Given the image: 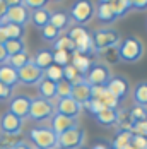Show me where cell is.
Returning a JSON list of instances; mask_svg holds the SVG:
<instances>
[{
	"label": "cell",
	"mask_w": 147,
	"mask_h": 149,
	"mask_svg": "<svg viewBox=\"0 0 147 149\" xmlns=\"http://www.w3.org/2000/svg\"><path fill=\"white\" fill-rule=\"evenodd\" d=\"M91 40H92V50L96 53H103L106 50H111L115 46L120 45L121 38L120 33L113 28H101L91 33Z\"/></svg>",
	"instance_id": "obj_1"
},
{
	"label": "cell",
	"mask_w": 147,
	"mask_h": 149,
	"mask_svg": "<svg viewBox=\"0 0 147 149\" xmlns=\"http://www.w3.org/2000/svg\"><path fill=\"white\" fill-rule=\"evenodd\" d=\"M116 50H118V58L120 60L128 62V63H135L144 55V43L135 36H128V38L120 41Z\"/></svg>",
	"instance_id": "obj_2"
},
{
	"label": "cell",
	"mask_w": 147,
	"mask_h": 149,
	"mask_svg": "<svg viewBox=\"0 0 147 149\" xmlns=\"http://www.w3.org/2000/svg\"><path fill=\"white\" fill-rule=\"evenodd\" d=\"M29 139L38 149H58V135L51 127H34L29 130Z\"/></svg>",
	"instance_id": "obj_3"
},
{
	"label": "cell",
	"mask_w": 147,
	"mask_h": 149,
	"mask_svg": "<svg viewBox=\"0 0 147 149\" xmlns=\"http://www.w3.org/2000/svg\"><path fill=\"white\" fill-rule=\"evenodd\" d=\"M94 14H96V9L91 0H75L69 9V17L77 26H86L94 17Z\"/></svg>",
	"instance_id": "obj_4"
},
{
	"label": "cell",
	"mask_w": 147,
	"mask_h": 149,
	"mask_svg": "<svg viewBox=\"0 0 147 149\" xmlns=\"http://www.w3.org/2000/svg\"><path fill=\"white\" fill-rule=\"evenodd\" d=\"M67 36L70 40H74V43H75V53H80V55L94 53L91 33L86 29V26H72L69 29V34Z\"/></svg>",
	"instance_id": "obj_5"
},
{
	"label": "cell",
	"mask_w": 147,
	"mask_h": 149,
	"mask_svg": "<svg viewBox=\"0 0 147 149\" xmlns=\"http://www.w3.org/2000/svg\"><path fill=\"white\" fill-rule=\"evenodd\" d=\"M57 113L53 101H48L44 98H31V110H29V118L34 122H43L50 120Z\"/></svg>",
	"instance_id": "obj_6"
},
{
	"label": "cell",
	"mask_w": 147,
	"mask_h": 149,
	"mask_svg": "<svg viewBox=\"0 0 147 149\" xmlns=\"http://www.w3.org/2000/svg\"><path fill=\"white\" fill-rule=\"evenodd\" d=\"M19 74V82L24 86H38L41 81L44 79V70H41L31 58L29 63H26L22 69L17 70Z\"/></svg>",
	"instance_id": "obj_7"
},
{
	"label": "cell",
	"mask_w": 147,
	"mask_h": 149,
	"mask_svg": "<svg viewBox=\"0 0 147 149\" xmlns=\"http://www.w3.org/2000/svg\"><path fill=\"white\" fill-rule=\"evenodd\" d=\"M84 79L87 81L89 86H103V88H106V84L111 79V70L104 63H92Z\"/></svg>",
	"instance_id": "obj_8"
},
{
	"label": "cell",
	"mask_w": 147,
	"mask_h": 149,
	"mask_svg": "<svg viewBox=\"0 0 147 149\" xmlns=\"http://www.w3.org/2000/svg\"><path fill=\"white\" fill-rule=\"evenodd\" d=\"M31 21V12L26 5H14V7H7V12L2 19V26H5L7 22H14V24H21L26 26Z\"/></svg>",
	"instance_id": "obj_9"
},
{
	"label": "cell",
	"mask_w": 147,
	"mask_h": 149,
	"mask_svg": "<svg viewBox=\"0 0 147 149\" xmlns=\"http://www.w3.org/2000/svg\"><path fill=\"white\" fill-rule=\"evenodd\" d=\"M84 144V130L80 127L70 129L67 132L58 135V148L60 149H79Z\"/></svg>",
	"instance_id": "obj_10"
},
{
	"label": "cell",
	"mask_w": 147,
	"mask_h": 149,
	"mask_svg": "<svg viewBox=\"0 0 147 149\" xmlns=\"http://www.w3.org/2000/svg\"><path fill=\"white\" fill-rule=\"evenodd\" d=\"M106 91L111 93L118 101H123L128 96V93H130V82L123 75H115V77L111 75L110 82L106 84Z\"/></svg>",
	"instance_id": "obj_11"
},
{
	"label": "cell",
	"mask_w": 147,
	"mask_h": 149,
	"mask_svg": "<svg viewBox=\"0 0 147 149\" xmlns=\"http://www.w3.org/2000/svg\"><path fill=\"white\" fill-rule=\"evenodd\" d=\"M22 125H24V120L15 117L10 111H5L0 118V130L5 135H12V137L19 135L22 132Z\"/></svg>",
	"instance_id": "obj_12"
},
{
	"label": "cell",
	"mask_w": 147,
	"mask_h": 149,
	"mask_svg": "<svg viewBox=\"0 0 147 149\" xmlns=\"http://www.w3.org/2000/svg\"><path fill=\"white\" fill-rule=\"evenodd\" d=\"M29 110H31V98L29 96H24V94L14 96L10 100V103H9V111L22 120L29 118Z\"/></svg>",
	"instance_id": "obj_13"
},
{
	"label": "cell",
	"mask_w": 147,
	"mask_h": 149,
	"mask_svg": "<svg viewBox=\"0 0 147 149\" xmlns=\"http://www.w3.org/2000/svg\"><path fill=\"white\" fill-rule=\"evenodd\" d=\"M55 110L60 115H65V117H70V118H77L79 113L82 111V106L77 103L72 96H69V98H60L58 103L55 104Z\"/></svg>",
	"instance_id": "obj_14"
},
{
	"label": "cell",
	"mask_w": 147,
	"mask_h": 149,
	"mask_svg": "<svg viewBox=\"0 0 147 149\" xmlns=\"http://www.w3.org/2000/svg\"><path fill=\"white\" fill-rule=\"evenodd\" d=\"M50 120H51V130L57 135H62L63 132H67L70 129L79 127L77 118H70V117H65V115H60V113H55Z\"/></svg>",
	"instance_id": "obj_15"
},
{
	"label": "cell",
	"mask_w": 147,
	"mask_h": 149,
	"mask_svg": "<svg viewBox=\"0 0 147 149\" xmlns=\"http://www.w3.org/2000/svg\"><path fill=\"white\" fill-rule=\"evenodd\" d=\"M91 91H92V88L87 84L86 79H82V81L72 84V94H70V96L84 108V104L87 103L89 100H92V93H91Z\"/></svg>",
	"instance_id": "obj_16"
},
{
	"label": "cell",
	"mask_w": 147,
	"mask_h": 149,
	"mask_svg": "<svg viewBox=\"0 0 147 149\" xmlns=\"http://www.w3.org/2000/svg\"><path fill=\"white\" fill-rule=\"evenodd\" d=\"M0 82L14 89L15 84H19V74H17V70H15L14 67H10L9 63L0 65Z\"/></svg>",
	"instance_id": "obj_17"
},
{
	"label": "cell",
	"mask_w": 147,
	"mask_h": 149,
	"mask_svg": "<svg viewBox=\"0 0 147 149\" xmlns=\"http://www.w3.org/2000/svg\"><path fill=\"white\" fill-rule=\"evenodd\" d=\"M96 17L103 24H111V22L116 21V14H115L111 3H98V7H96Z\"/></svg>",
	"instance_id": "obj_18"
},
{
	"label": "cell",
	"mask_w": 147,
	"mask_h": 149,
	"mask_svg": "<svg viewBox=\"0 0 147 149\" xmlns=\"http://www.w3.org/2000/svg\"><path fill=\"white\" fill-rule=\"evenodd\" d=\"M96 122L103 127H115L118 123V110H111V108H104L103 111H99L98 115H94Z\"/></svg>",
	"instance_id": "obj_19"
},
{
	"label": "cell",
	"mask_w": 147,
	"mask_h": 149,
	"mask_svg": "<svg viewBox=\"0 0 147 149\" xmlns=\"http://www.w3.org/2000/svg\"><path fill=\"white\" fill-rule=\"evenodd\" d=\"M38 93H40V98H44L48 101H53L57 98V82H53L50 79H43L38 84Z\"/></svg>",
	"instance_id": "obj_20"
},
{
	"label": "cell",
	"mask_w": 147,
	"mask_h": 149,
	"mask_svg": "<svg viewBox=\"0 0 147 149\" xmlns=\"http://www.w3.org/2000/svg\"><path fill=\"white\" fill-rule=\"evenodd\" d=\"M33 62H34L41 70H46L50 65H53V50H48V48L38 50L36 55L33 57Z\"/></svg>",
	"instance_id": "obj_21"
},
{
	"label": "cell",
	"mask_w": 147,
	"mask_h": 149,
	"mask_svg": "<svg viewBox=\"0 0 147 149\" xmlns=\"http://www.w3.org/2000/svg\"><path fill=\"white\" fill-rule=\"evenodd\" d=\"M50 17H51V12L43 7V9H36L31 12V22L38 28V29H43L44 26L50 24Z\"/></svg>",
	"instance_id": "obj_22"
},
{
	"label": "cell",
	"mask_w": 147,
	"mask_h": 149,
	"mask_svg": "<svg viewBox=\"0 0 147 149\" xmlns=\"http://www.w3.org/2000/svg\"><path fill=\"white\" fill-rule=\"evenodd\" d=\"M50 24L55 28V29H58L60 33L63 29H67V28H70V17L67 12H63V10H57V12H51V17H50Z\"/></svg>",
	"instance_id": "obj_23"
},
{
	"label": "cell",
	"mask_w": 147,
	"mask_h": 149,
	"mask_svg": "<svg viewBox=\"0 0 147 149\" xmlns=\"http://www.w3.org/2000/svg\"><path fill=\"white\" fill-rule=\"evenodd\" d=\"M70 63H72L84 77H86V74L89 72L91 65H92V62H91V58H89L87 55H80V53H72V62H70Z\"/></svg>",
	"instance_id": "obj_24"
},
{
	"label": "cell",
	"mask_w": 147,
	"mask_h": 149,
	"mask_svg": "<svg viewBox=\"0 0 147 149\" xmlns=\"http://www.w3.org/2000/svg\"><path fill=\"white\" fill-rule=\"evenodd\" d=\"M132 137L133 134L130 130H120L111 142V149H127L128 146H132Z\"/></svg>",
	"instance_id": "obj_25"
},
{
	"label": "cell",
	"mask_w": 147,
	"mask_h": 149,
	"mask_svg": "<svg viewBox=\"0 0 147 149\" xmlns=\"http://www.w3.org/2000/svg\"><path fill=\"white\" fill-rule=\"evenodd\" d=\"M53 52H67V53H75V43L69 36H60L58 40L53 43Z\"/></svg>",
	"instance_id": "obj_26"
},
{
	"label": "cell",
	"mask_w": 147,
	"mask_h": 149,
	"mask_svg": "<svg viewBox=\"0 0 147 149\" xmlns=\"http://www.w3.org/2000/svg\"><path fill=\"white\" fill-rule=\"evenodd\" d=\"M133 101L140 106L147 108V81H142L135 86L133 91Z\"/></svg>",
	"instance_id": "obj_27"
},
{
	"label": "cell",
	"mask_w": 147,
	"mask_h": 149,
	"mask_svg": "<svg viewBox=\"0 0 147 149\" xmlns=\"http://www.w3.org/2000/svg\"><path fill=\"white\" fill-rule=\"evenodd\" d=\"M3 28H5V33H7L9 40H22V36L26 33V26L14 24V22H7Z\"/></svg>",
	"instance_id": "obj_28"
},
{
	"label": "cell",
	"mask_w": 147,
	"mask_h": 149,
	"mask_svg": "<svg viewBox=\"0 0 147 149\" xmlns=\"http://www.w3.org/2000/svg\"><path fill=\"white\" fill-rule=\"evenodd\" d=\"M3 46H5V52L9 53V57H14L17 53L26 52V45L22 40H7V43Z\"/></svg>",
	"instance_id": "obj_29"
},
{
	"label": "cell",
	"mask_w": 147,
	"mask_h": 149,
	"mask_svg": "<svg viewBox=\"0 0 147 149\" xmlns=\"http://www.w3.org/2000/svg\"><path fill=\"white\" fill-rule=\"evenodd\" d=\"M63 79H65V81H69L70 84H75V82L82 81V79H84V75L80 74V72H79V70L72 65V63H69V65H65V67H63Z\"/></svg>",
	"instance_id": "obj_30"
},
{
	"label": "cell",
	"mask_w": 147,
	"mask_h": 149,
	"mask_svg": "<svg viewBox=\"0 0 147 149\" xmlns=\"http://www.w3.org/2000/svg\"><path fill=\"white\" fill-rule=\"evenodd\" d=\"M31 62V57L28 55V52H22V53H17L14 57H9V65L10 67H14L15 70H19V69H22L26 63H29Z\"/></svg>",
	"instance_id": "obj_31"
},
{
	"label": "cell",
	"mask_w": 147,
	"mask_h": 149,
	"mask_svg": "<svg viewBox=\"0 0 147 149\" xmlns=\"http://www.w3.org/2000/svg\"><path fill=\"white\" fill-rule=\"evenodd\" d=\"M44 79H50L53 82H60L63 79V67H58V65H50L46 70H44Z\"/></svg>",
	"instance_id": "obj_32"
},
{
	"label": "cell",
	"mask_w": 147,
	"mask_h": 149,
	"mask_svg": "<svg viewBox=\"0 0 147 149\" xmlns=\"http://www.w3.org/2000/svg\"><path fill=\"white\" fill-rule=\"evenodd\" d=\"M41 38H43L44 41H48V43L53 45V43L60 38V31L55 29L51 24H48V26H44L43 29H41Z\"/></svg>",
	"instance_id": "obj_33"
},
{
	"label": "cell",
	"mask_w": 147,
	"mask_h": 149,
	"mask_svg": "<svg viewBox=\"0 0 147 149\" xmlns=\"http://www.w3.org/2000/svg\"><path fill=\"white\" fill-rule=\"evenodd\" d=\"M72 94V84L65 79H62L60 82H57V98H69Z\"/></svg>",
	"instance_id": "obj_34"
},
{
	"label": "cell",
	"mask_w": 147,
	"mask_h": 149,
	"mask_svg": "<svg viewBox=\"0 0 147 149\" xmlns=\"http://www.w3.org/2000/svg\"><path fill=\"white\" fill-rule=\"evenodd\" d=\"M99 101L103 103V106L104 108H111V110H118V101L116 98L111 94V93H108V91H104L103 93V96L99 98Z\"/></svg>",
	"instance_id": "obj_35"
},
{
	"label": "cell",
	"mask_w": 147,
	"mask_h": 149,
	"mask_svg": "<svg viewBox=\"0 0 147 149\" xmlns=\"http://www.w3.org/2000/svg\"><path fill=\"white\" fill-rule=\"evenodd\" d=\"M130 118L133 120V123L135 122H144V120H147V108L140 106V104L133 106L132 110H130Z\"/></svg>",
	"instance_id": "obj_36"
},
{
	"label": "cell",
	"mask_w": 147,
	"mask_h": 149,
	"mask_svg": "<svg viewBox=\"0 0 147 149\" xmlns=\"http://www.w3.org/2000/svg\"><path fill=\"white\" fill-rule=\"evenodd\" d=\"M53 63L58 67H65L70 63V53L67 52H53Z\"/></svg>",
	"instance_id": "obj_37"
},
{
	"label": "cell",
	"mask_w": 147,
	"mask_h": 149,
	"mask_svg": "<svg viewBox=\"0 0 147 149\" xmlns=\"http://www.w3.org/2000/svg\"><path fill=\"white\" fill-rule=\"evenodd\" d=\"M84 108H87V111L89 113H92V115H98L99 111H103L104 110V106H103V103L99 101V100H89L87 103L84 104Z\"/></svg>",
	"instance_id": "obj_38"
},
{
	"label": "cell",
	"mask_w": 147,
	"mask_h": 149,
	"mask_svg": "<svg viewBox=\"0 0 147 149\" xmlns=\"http://www.w3.org/2000/svg\"><path fill=\"white\" fill-rule=\"evenodd\" d=\"M132 134L147 137V120H144V122H135L133 127H132Z\"/></svg>",
	"instance_id": "obj_39"
},
{
	"label": "cell",
	"mask_w": 147,
	"mask_h": 149,
	"mask_svg": "<svg viewBox=\"0 0 147 149\" xmlns=\"http://www.w3.org/2000/svg\"><path fill=\"white\" fill-rule=\"evenodd\" d=\"M48 0H22V5H26L29 10H36V9H43L46 7Z\"/></svg>",
	"instance_id": "obj_40"
},
{
	"label": "cell",
	"mask_w": 147,
	"mask_h": 149,
	"mask_svg": "<svg viewBox=\"0 0 147 149\" xmlns=\"http://www.w3.org/2000/svg\"><path fill=\"white\" fill-rule=\"evenodd\" d=\"M132 148L133 149H147V137L133 134V137H132Z\"/></svg>",
	"instance_id": "obj_41"
},
{
	"label": "cell",
	"mask_w": 147,
	"mask_h": 149,
	"mask_svg": "<svg viewBox=\"0 0 147 149\" xmlns=\"http://www.w3.org/2000/svg\"><path fill=\"white\" fill-rule=\"evenodd\" d=\"M10 96H12V88H9V86H5V84L0 82V101L9 100Z\"/></svg>",
	"instance_id": "obj_42"
},
{
	"label": "cell",
	"mask_w": 147,
	"mask_h": 149,
	"mask_svg": "<svg viewBox=\"0 0 147 149\" xmlns=\"http://www.w3.org/2000/svg\"><path fill=\"white\" fill-rule=\"evenodd\" d=\"M130 7L135 9V10H146L147 0H130Z\"/></svg>",
	"instance_id": "obj_43"
},
{
	"label": "cell",
	"mask_w": 147,
	"mask_h": 149,
	"mask_svg": "<svg viewBox=\"0 0 147 149\" xmlns=\"http://www.w3.org/2000/svg\"><path fill=\"white\" fill-rule=\"evenodd\" d=\"M7 62H9V53L5 52V46L0 45V65H3Z\"/></svg>",
	"instance_id": "obj_44"
},
{
	"label": "cell",
	"mask_w": 147,
	"mask_h": 149,
	"mask_svg": "<svg viewBox=\"0 0 147 149\" xmlns=\"http://www.w3.org/2000/svg\"><path fill=\"white\" fill-rule=\"evenodd\" d=\"M10 149H33V148H31L26 141H17V142H15Z\"/></svg>",
	"instance_id": "obj_45"
},
{
	"label": "cell",
	"mask_w": 147,
	"mask_h": 149,
	"mask_svg": "<svg viewBox=\"0 0 147 149\" xmlns=\"http://www.w3.org/2000/svg\"><path fill=\"white\" fill-rule=\"evenodd\" d=\"M7 40H9V38H7L5 28H3V26L0 24V45H5V43H7Z\"/></svg>",
	"instance_id": "obj_46"
},
{
	"label": "cell",
	"mask_w": 147,
	"mask_h": 149,
	"mask_svg": "<svg viewBox=\"0 0 147 149\" xmlns=\"http://www.w3.org/2000/svg\"><path fill=\"white\" fill-rule=\"evenodd\" d=\"M7 7H14V5H21L22 3V0H2Z\"/></svg>",
	"instance_id": "obj_47"
},
{
	"label": "cell",
	"mask_w": 147,
	"mask_h": 149,
	"mask_svg": "<svg viewBox=\"0 0 147 149\" xmlns=\"http://www.w3.org/2000/svg\"><path fill=\"white\" fill-rule=\"evenodd\" d=\"M5 12H7V5H5L2 0H0V24H2V19H3Z\"/></svg>",
	"instance_id": "obj_48"
},
{
	"label": "cell",
	"mask_w": 147,
	"mask_h": 149,
	"mask_svg": "<svg viewBox=\"0 0 147 149\" xmlns=\"http://www.w3.org/2000/svg\"><path fill=\"white\" fill-rule=\"evenodd\" d=\"M92 149H108L104 144H96V146H92Z\"/></svg>",
	"instance_id": "obj_49"
},
{
	"label": "cell",
	"mask_w": 147,
	"mask_h": 149,
	"mask_svg": "<svg viewBox=\"0 0 147 149\" xmlns=\"http://www.w3.org/2000/svg\"><path fill=\"white\" fill-rule=\"evenodd\" d=\"M98 2H99V3H113L115 0H98Z\"/></svg>",
	"instance_id": "obj_50"
},
{
	"label": "cell",
	"mask_w": 147,
	"mask_h": 149,
	"mask_svg": "<svg viewBox=\"0 0 147 149\" xmlns=\"http://www.w3.org/2000/svg\"><path fill=\"white\" fill-rule=\"evenodd\" d=\"M127 149H133V148H132V146H128V148H127Z\"/></svg>",
	"instance_id": "obj_51"
},
{
	"label": "cell",
	"mask_w": 147,
	"mask_h": 149,
	"mask_svg": "<svg viewBox=\"0 0 147 149\" xmlns=\"http://www.w3.org/2000/svg\"><path fill=\"white\" fill-rule=\"evenodd\" d=\"M33 149H38V148H33Z\"/></svg>",
	"instance_id": "obj_52"
}]
</instances>
